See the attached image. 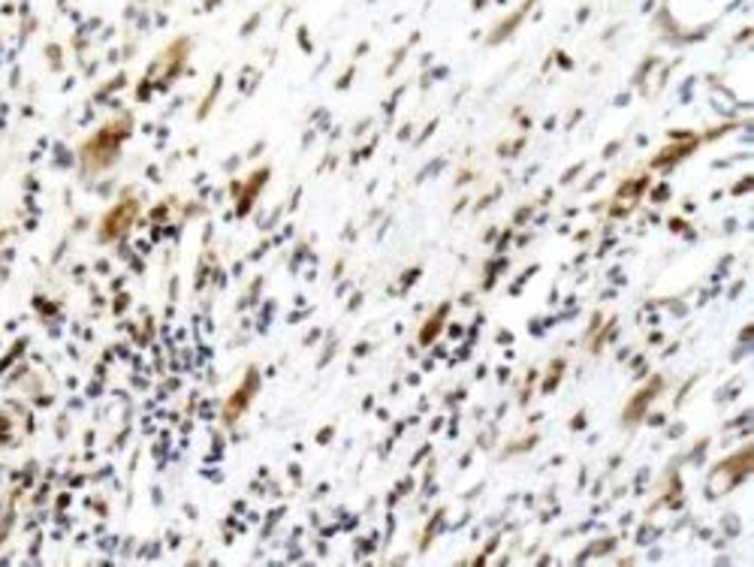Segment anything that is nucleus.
Returning a JSON list of instances; mask_svg holds the SVG:
<instances>
[{"instance_id":"obj_1","label":"nucleus","mask_w":754,"mask_h":567,"mask_svg":"<svg viewBox=\"0 0 754 567\" xmlns=\"http://www.w3.org/2000/svg\"><path fill=\"white\" fill-rule=\"evenodd\" d=\"M658 390H661V380L649 384V387H646V390L640 392V396H637L631 405H628V413H625V420H631V423L633 420H640V413H643V408L649 405V399H654V396H658Z\"/></svg>"}]
</instances>
